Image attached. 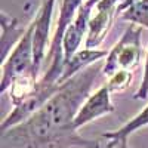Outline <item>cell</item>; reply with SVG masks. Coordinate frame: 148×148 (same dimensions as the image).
<instances>
[{
	"instance_id": "obj_1",
	"label": "cell",
	"mask_w": 148,
	"mask_h": 148,
	"mask_svg": "<svg viewBox=\"0 0 148 148\" xmlns=\"http://www.w3.org/2000/svg\"><path fill=\"white\" fill-rule=\"evenodd\" d=\"M102 68L98 61L64 82L28 120L2 132V148H102L101 141L84 139L73 126Z\"/></svg>"
},
{
	"instance_id": "obj_2",
	"label": "cell",
	"mask_w": 148,
	"mask_h": 148,
	"mask_svg": "<svg viewBox=\"0 0 148 148\" xmlns=\"http://www.w3.org/2000/svg\"><path fill=\"white\" fill-rule=\"evenodd\" d=\"M83 0H62L61 2V10L59 18L56 22V30L49 43V52L46 56V61L49 62V67L43 77L37 80V84L42 86L47 90H56L61 84H58L61 76L64 71V51H62V40L67 28L73 24L79 9L83 6Z\"/></svg>"
},
{
	"instance_id": "obj_3",
	"label": "cell",
	"mask_w": 148,
	"mask_h": 148,
	"mask_svg": "<svg viewBox=\"0 0 148 148\" xmlns=\"http://www.w3.org/2000/svg\"><path fill=\"white\" fill-rule=\"evenodd\" d=\"M33 33L34 25L33 22L27 27L21 40L16 43L8 58L3 61L2 67V82H0V92L6 93L8 89L16 80L25 76H34V46H33Z\"/></svg>"
},
{
	"instance_id": "obj_4",
	"label": "cell",
	"mask_w": 148,
	"mask_h": 148,
	"mask_svg": "<svg viewBox=\"0 0 148 148\" xmlns=\"http://www.w3.org/2000/svg\"><path fill=\"white\" fill-rule=\"evenodd\" d=\"M142 27L130 24L121 34V39L107 55L102 73L105 76H113L117 71H132L139 64L142 55L141 45Z\"/></svg>"
},
{
	"instance_id": "obj_5",
	"label": "cell",
	"mask_w": 148,
	"mask_h": 148,
	"mask_svg": "<svg viewBox=\"0 0 148 148\" xmlns=\"http://www.w3.org/2000/svg\"><path fill=\"white\" fill-rule=\"evenodd\" d=\"M125 0H99L95 5V15L90 18L84 43L86 49H96V46L102 43L114 16L120 14V5Z\"/></svg>"
},
{
	"instance_id": "obj_6",
	"label": "cell",
	"mask_w": 148,
	"mask_h": 148,
	"mask_svg": "<svg viewBox=\"0 0 148 148\" xmlns=\"http://www.w3.org/2000/svg\"><path fill=\"white\" fill-rule=\"evenodd\" d=\"M56 0H42L37 16L33 21V46H34V76L37 77L46 58V46L49 42V31H51V21L53 15Z\"/></svg>"
},
{
	"instance_id": "obj_7",
	"label": "cell",
	"mask_w": 148,
	"mask_h": 148,
	"mask_svg": "<svg viewBox=\"0 0 148 148\" xmlns=\"http://www.w3.org/2000/svg\"><path fill=\"white\" fill-rule=\"evenodd\" d=\"M113 111H114V107L111 104V90L105 84V86L98 89L95 93H92L88 99L84 101V104L79 110L77 116L74 117L73 126L76 130H79L84 125L96 120L101 116L113 113Z\"/></svg>"
},
{
	"instance_id": "obj_8",
	"label": "cell",
	"mask_w": 148,
	"mask_h": 148,
	"mask_svg": "<svg viewBox=\"0 0 148 148\" xmlns=\"http://www.w3.org/2000/svg\"><path fill=\"white\" fill-rule=\"evenodd\" d=\"M92 10L93 8L83 3V6L79 9L76 18L73 24L67 28L64 40H62V51H64V64L79 52V47L82 45L83 36L89 30V22L92 18Z\"/></svg>"
},
{
	"instance_id": "obj_9",
	"label": "cell",
	"mask_w": 148,
	"mask_h": 148,
	"mask_svg": "<svg viewBox=\"0 0 148 148\" xmlns=\"http://www.w3.org/2000/svg\"><path fill=\"white\" fill-rule=\"evenodd\" d=\"M107 55L108 53L105 51H98V49H86L84 47L82 51H79L68 62L64 64V71H62V76H61L58 84H62L73 76H76L77 73H80L82 70L88 68L89 65L98 62V61H101V58H104Z\"/></svg>"
},
{
	"instance_id": "obj_10",
	"label": "cell",
	"mask_w": 148,
	"mask_h": 148,
	"mask_svg": "<svg viewBox=\"0 0 148 148\" xmlns=\"http://www.w3.org/2000/svg\"><path fill=\"white\" fill-rule=\"evenodd\" d=\"M2 46H3V61L8 58V49L15 45V42H19L21 37L24 36L25 30H19L18 27V19L8 16L5 12L2 14ZM16 46V45H15Z\"/></svg>"
},
{
	"instance_id": "obj_11",
	"label": "cell",
	"mask_w": 148,
	"mask_h": 148,
	"mask_svg": "<svg viewBox=\"0 0 148 148\" xmlns=\"http://www.w3.org/2000/svg\"><path fill=\"white\" fill-rule=\"evenodd\" d=\"M148 125V105L141 111L139 114H136L133 119H130L126 125H123L120 129L113 130V132H107L102 133L101 138L104 139H110V138H119V139H127L129 135H132L135 130H138L144 126Z\"/></svg>"
},
{
	"instance_id": "obj_12",
	"label": "cell",
	"mask_w": 148,
	"mask_h": 148,
	"mask_svg": "<svg viewBox=\"0 0 148 148\" xmlns=\"http://www.w3.org/2000/svg\"><path fill=\"white\" fill-rule=\"evenodd\" d=\"M121 18L130 24L148 30V0H138L121 14Z\"/></svg>"
},
{
	"instance_id": "obj_13",
	"label": "cell",
	"mask_w": 148,
	"mask_h": 148,
	"mask_svg": "<svg viewBox=\"0 0 148 148\" xmlns=\"http://www.w3.org/2000/svg\"><path fill=\"white\" fill-rule=\"evenodd\" d=\"M130 80H132L130 71H117L116 74H113L110 77V82L107 86L111 92H121L129 86Z\"/></svg>"
},
{
	"instance_id": "obj_14",
	"label": "cell",
	"mask_w": 148,
	"mask_h": 148,
	"mask_svg": "<svg viewBox=\"0 0 148 148\" xmlns=\"http://www.w3.org/2000/svg\"><path fill=\"white\" fill-rule=\"evenodd\" d=\"M135 99H145L148 98V52H147V58H145V68H144V77L142 82L139 84L138 90L133 95Z\"/></svg>"
},
{
	"instance_id": "obj_15",
	"label": "cell",
	"mask_w": 148,
	"mask_h": 148,
	"mask_svg": "<svg viewBox=\"0 0 148 148\" xmlns=\"http://www.w3.org/2000/svg\"><path fill=\"white\" fill-rule=\"evenodd\" d=\"M102 148H129V145H127V139L110 138V139H105V144H102Z\"/></svg>"
},
{
	"instance_id": "obj_16",
	"label": "cell",
	"mask_w": 148,
	"mask_h": 148,
	"mask_svg": "<svg viewBox=\"0 0 148 148\" xmlns=\"http://www.w3.org/2000/svg\"><path fill=\"white\" fill-rule=\"evenodd\" d=\"M135 2H138V0H125V2H123L121 5H120V12H121V14H123V12H125L129 6H132Z\"/></svg>"
}]
</instances>
